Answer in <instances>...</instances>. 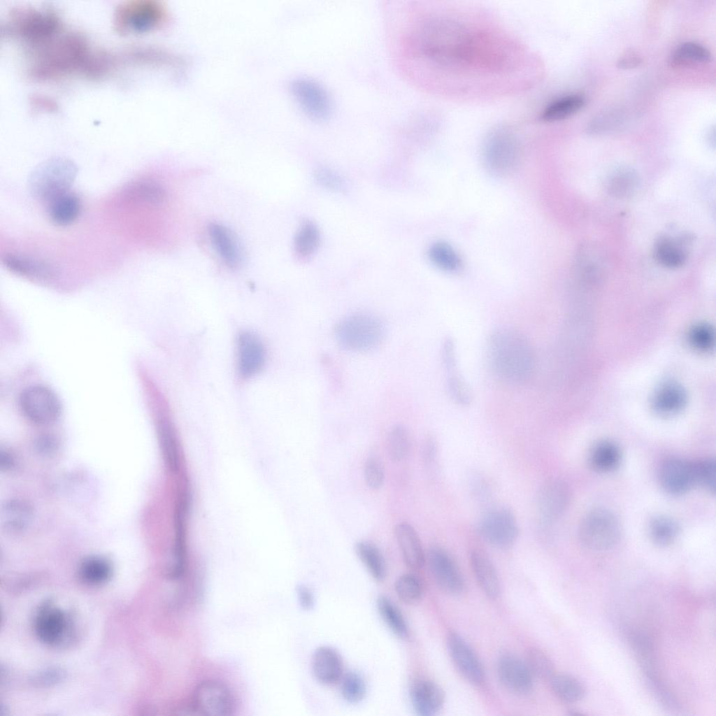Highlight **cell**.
<instances>
[{
	"mask_svg": "<svg viewBox=\"0 0 716 716\" xmlns=\"http://www.w3.org/2000/svg\"><path fill=\"white\" fill-rule=\"evenodd\" d=\"M28 77L35 81L55 80L74 75L100 79L115 66L114 55L93 50L78 32L62 33L45 46L30 52Z\"/></svg>",
	"mask_w": 716,
	"mask_h": 716,
	"instance_id": "obj_1",
	"label": "cell"
},
{
	"mask_svg": "<svg viewBox=\"0 0 716 716\" xmlns=\"http://www.w3.org/2000/svg\"><path fill=\"white\" fill-rule=\"evenodd\" d=\"M490 367L502 382L510 385L526 383L535 368V354L527 338L510 327H500L487 341Z\"/></svg>",
	"mask_w": 716,
	"mask_h": 716,
	"instance_id": "obj_2",
	"label": "cell"
},
{
	"mask_svg": "<svg viewBox=\"0 0 716 716\" xmlns=\"http://www.w3.org/2000/svg\"><path fill=\"white\" fill-rule=\"evenodd\" d=\"M62 28V21L53 10L22 6L8 11L2 34L22 42L31 52L60 36Z\"/></svg>",
	"mask_w": 716,
	"mask_h": 716,
	"instance_id": "obj_3",
	"label": "cell"
},
{
	"mask_svg": "<svg viewBox=\"0 0 716 716\" xmlns=\"http://www.w3.org/2000/svg\"><path fill=\"white\" fill-rule=\"evenodd\" d=\"M169 11L157 0H131L120 3L113 13L115 31L120 35H139L155 31L168 21Z\"/></svg>",
	"mask_w": 716,
	"mask_h": 716,
	"instance_id": "obj_4",
	"label": "cell"
},
{
	"mask_svg": "<svg viewBox=\"0 0 716 716\" xmlns=\"http://www.w3.org/2000/svg\"><path fill=\"white\" fill-rule=\"evenodd\" d=\"M77 173V166L72 161L63 157L50 159L38 165L30 174L29 192L36 199L48 203L70 192Z\"/></svg>",
	"mask_w": 716,
	"mask_h": 716,
	"instance_id": "obj_5",
	"label": "cell"
},
{
	"mask_svg": "<svg viewBox=\"0 0 716 716\" xmlns=\"http://www.w3.org/2000/svg\"><path fill=\"white\" fill-rule=\"evenodd\" d=\"M385 328L377 317L364 313L345 317L336 326L335 336L339 345L351 352H366L378 346Z\"/></svg>",
	"mask_w": 716,
	"mask_h": 716,
	"instance_id": "obj_6",
	"label": "cell"
},
{
	"mask_svg": "<svg viewBox=\"0 0 716 716\" xmlns=\"http://www.w3.org/2000/svg\"><path fill=\"white\" fill-rule=\"evenodd\" d=\"M620 524L610 511L596 509L582 520L579 536L582 543L589 549L603 550L615 545L620 536Z\"/></svg>",
	"mask_w": 716,
	"mask_h": 716,
	"instance_id": "obj_7",
	"label": "cell"
},
{
	"mask_svg": "<svg viewBox=\"0 0 716 716\" xmlns=\"http://www.w3.org/2000/svg\"><path fill=\"white\" fill-rule=\"evenodd\" d=\"M191 706L199 715L229 716L234 710V699L226 685L216 680H206L195 687Z\"/></svg>",
	"mask_w": 716,
	"mask_h": 716,
	"instance_id": "obj_8",
	"label": "cell"
},
{
	"mask_svg": "<svg viewBox=\"0 0 716 716\" xmlns=\"http://www.w3.org/2000/svg\"><path fill=\"white\" fill-rule=\"evenodd\" d=\"M19 404L23 415L38 424L55 422L59 417L62 409L56 394L43 385H33L23 390Z\"/></svg>",
	"mask_w": 716,
	"mask_h": 716,
	"instance_id": "obj_9",
	"label": "cell"
},
{
	"mask_svg": "<svg viewBox=\"0 0 716 716\" xmlns=\"http://www.w3.org/2000/svg\"><path fill=\"white\" fill-rule=\"evenodd\" d=\"M482 538L499 549H508L516 542L519 527L515 516L506 508H496L487 513L478 524Z\"/></svg>",
	"mask_w": 716,
	"mask_h": 716,
	"instance_id": "obj_10",
	"label": "cell"
},
{
	"mask_svg": "<svg viewBox=\"0 0 716 716\" xmlns=\"http://www.w3.org/2000/svg\"><path fill=\"white\" fill-rule=\"evenodd\" d=\"M520 160L519 146L508 134H496L487 141L484 149V163L491 174L509 176L516 170Z\"/></svg>",
	"mask_w": 716,
	"mask_h": 716,
	"instance_id": "obj_11",
	"label": "cell"
},
{
	"mask_svg": "<svg viewBox=\"0 0 716 716\" xmlns=\"http://www.w3.org/2000/svg\"><path fill=\"white\" fill-rule=\"evenodd\" d=\"M291 92L302 110L313 120L323 121L331 111V101L326 90L317 82L299 78L291 83Z\"/></svg>",
	"mask_w": 716,
	"mask_h": 716,
	"instance_id": "obj_12",
	"label": "cell"
},
{
	"mask_svg": "<svg viewBox=\"0 0 716 716\" xmlns=\"http://www.w3.org/2000/svg\"><path fill=\"white\" fill-rule=\"evenodd\" d=\"M431 573L438 587L450 595L461 594L465 589L462 573L451 555L439 547H431L427 554Z\"/></svg>",
	"mask_w": 716,
	"mask_h": 716,
	"instance_id": "obj_13",
	"label": "cell"
},
{
	"mask_svg": "<svg viewBox=\"0 0 716 716\" xmlns=\"http://www.w3.org/2000/svg\"><path fill=\"white\" fill-rule=\"evenodd\" d=\"M446 645L460 674L473 685L482 684L485 677L482 664L468 643L459 634L451 631L447 635Z\"/></svg>",
	"mask_w": 716,
	"mask_h": 716,
	"instance_id": "obj_14",
	"label": "cell"
},
{
	"mask_svg": "<svg viewBox=\"0 0 716 716\" xmlns=\"http://www.w3.org/2000/svg\"><path fill=\"white\" fill-rule=\"evenodd\" d=\"M571 497L570 489L562 480H546L539 488L536 506L540 519L546 522L555 521L566 510Z\"/></svg>",
	"mask_w": 716,
	"mask_h": 716,
	"instance_id": "obj_15",
	"label": "cell"
},
{
	"mask_svg": "<svg viewBox=\"0 0 716 716\" xmlns=\"http://www.w3.org/2000/svg\"><path fill=\"white\" fill-rule=\"evenodd\" d=\"M266 350L260 338L251 331L241 332L237 339V370L239 376L248 379L264 365Z\"/></svg>",
	"mask_w": 716,
	"mask_h": 716,
	"instance_id": "obj_16",
	"label": "cell"
},
{
	"mask_svg": "<svg viewBox=\"0 0 716 716\" xmlns=\"http://www.w3.org/2000/svg\"><path fill=\"white\" fill-rule=\"evenodd\" d=\"M497 673L501 684L517 694L529 693L534 686V676L525 661L513 654L501 656L497 664Z\"/></svg>",
	"mask_w": 716,
	"mask_h": 716,
	"instance_id": "obj_17",
	"label": "cell"
},
{
	"mask_svg": "<svg viewBox=\"0 0 716 716\" xmlns=\"http://www.w3.org/2000/svg\"><path fill=\"white\" fill-rule=\"evenodd\" d=\"M3 263L10 272L29 279L48 281L58 275V270L45 260L19 253H9L3 257Z\"/></svg>",
	"mask_w": 716,
	"mask_h": 716,
	"instance_id": "obj_18",
	"label": "cell"
},
{
	"mask_svg": "<svg viewBox=\"0 0 716 716\" xmlns=\"http://www.w3.org/2000/svg\"><path fill=\"white\" fill-rule=\"evenodd\" d=\"M659 478L668 492L683 494L696 484L694 464L678 458L668 459L661 467Z\"/></svg>",
	"mask_w": 716,
	"mask_h": 716,
	"instance_id": "obj_19",
	"label": "cell"
},
{
	"mask_svg": "<svg viewBox=\"0 0 716 716\" xmlns=\"http://www.w3.org/2000/svg\"><path fill=\"white\" fill-rule=\"evenodd\" d=\"M410 696L415 710L421 716L434 715L445 701L443 689L436 682L427 679L415 680L410 687Z\"/></svg>",
	"mask_w": 716,
	"mask_h": 716,
	"instance_id": "obj_20",
	"label": "cell"
},
{
	"mask_svg": "<svg viewBox=\"0 0 716 716\" xmlns=\"http://www.w3.org/2000/svg\"><path fill=\"white\" fill-rule=\"evenodd\" d=\"M470 563L476 581L484 594L491 599H497L500 594V580L489 555L481 549H473L470 554Z\"/></svg>",
	"mask_w": 716,
	"mask_h": 716,
	"instance_id": "obj_21",
	"label": "cell"
},
{
	"mask_svg": "<svg viewBox=\"0 0 716 716\" xmlns=\"http://www.w3.org/2000/svg\"><path fill=\"white\" fill-rule=\"evenodd\" d=\"M312 670L316 680L324 685H333L342 677L343 663L340 654L329 646L317 648L312 659Z\"/></svg>",
	"mask_w": 716,
	"mask_h": 716,
	"instance_id": "obj_22",
	"label": "cell"
},
{
	"mask_svg": "<svg viewBox=\"0 0 716 716\" xmlns=\"http://www.w3.org/2000/svg\"><path fill=\"white\" fill-rule=\"evenodd\" d=\"M394 535L405 564L411 569L422 568L426 557L420 538L413 526L400 522L394 528Z\"/></svg>",
	"mask_w": 716,
	"mask_h": 716,
	"instance_id": "obj_23",
	"label": "cell"
},
{
	"mask_svg": "<svg viewBox=\"0 0 716 716\" xmlns=\"http://www.w3.org/2000/svg\"><path fill=\"white\" fill-rule=\"evenodd\" d=\"M47 215L49 220L57 227L73 224L81 213V201L74 193L69 192L49 202Z\"/></svg>",
	"mask_w": 716,
	"mask_h": 716,
	"instance_id": "obj_24",
	"label": "cell"
},
{
	"mask_svg": "<svg viewBox=\"0 0 716 716\" xmlns=\"http://www.w3.org/2000/svg\"><path fill=\"white\" fill-rule=\"evenodd\" d=\"M211 243L222 261L231 268L241 262V254L232 233L224 226L213 223L208 227Z\"/></svg>",
	"mask_w": 716,
	"mask_h": 716,
	"instance_id": "obj_25",
	"label": "cell"
},
{
	"mask_svg": "<svg viewBox=\"0 0 716 716\" xmlns=\"http://www.w3.org/2000/svg\"><path fill=\"white\" fill-rule=\"evenodd\" d=\"M66 626L63 613L55 608L41 610L36 620V631L39 638L46 643H55L62 637Z\"/></svg>",
	"mask_w": 716,
	"mask_h": 716,
	"instance_id": "obj_26",
	"label": "cell"
},
{
	"mask_svg": "<svg viewBox=\"0 0 716 716\" xmlns=\"http://www.w3.org/2000/svg\"><path fill=\"white\" fill-rule=\"evenodd\" d=\"M686 402V394L682 387L675 382H668L661 385L652 398L654 410L665 415L675 414L680 410Z\"/></svg>",
	"mask_w": 716,
	"mask_h": 716,
	"instance_id": "obj_27",
	"label": "cell"
},
{
	"mask_svg": "<svg viewBox=\"0 0 716 716\" xmlns=\"http://www.w3.org/2000/svg\"><path fill=\"white\" fill-rule=\"evenodd\" d=\"M125 57L131 62L142 65L177 66L181 63L179 57L155 47L134 48L126 52Z\"/></svg>",
	"mask_w": 716,
	"mask_h": 716,
	"instance_id": "obj_28",
	"label": "cell"
},
{
	"mask_svg": "<svg viewBox=\"0 0 716 716\" xmlns=\"http://www.w3.org/2000/svg\"><path fill=\"white\" fill-rule=\"evenodd\" d=\"M355 552L371 575L378 582L387 577V564L380 549L368 541H359L355 545Z\"/></svg>",
	"mask_w": 716,
	"mask_h": 716,
	"instance_id": "obj_29",
	"label": "cell"
},
{
	"mask_svg": "<svg viewBox=\"0 0 716 716\" xmlns=\"http://www.w3.org/2000/svg\"><path fill=\"white\" fill-rule=\"evenodd\" d=\"M585 99L580 94H570L557 99L543 110L540 118L546 122L564 120L579 111L585 105Z\"/></svg>",
	"mask_w": 716,
	"mask_h": 716,
	"instance_id": "obj_30",
	"label": "cell"
},
{
	"mask_svg": "<svg viewBox=\"0 0 716 716\" xmlns=\"http://www.w3.org/2000/svg\"><path fill=\"white\" fill-rule=\"evenodd\" d=\"M638 183V176L636 171L629 167H620L608 178L607 189L613 196L625 199L635 193Z\"/></svg>",
	"mask_w": 716,
	"mask_h": 716,
	"instance_id": "obj_31",
	"label": "cell"
},
{
	"mask_svg": "<svg viewBox=\"0 0 716 716\" xmlns=\"http://www.w3.org/2000/svg\"><path fill=\"white\" fill-rule=\"evenodd\" d=\"M681 243L668 237L659 238L654 248V256L657 262L670 268L682 266L686 261L687 254Z\"/></svg>",
	"mask_w": 716,
	"mask_h": 716,
	"instance_id": "obj_32",
	"label": "cell"
},
{
	"mask_svg": "<svg viewBox=\"0 0 716 716\" xmlns=\"http://www.w3.org/2000/svg\"><path fill=\"white\" fill-rule=\"evenodd\" d=\"M378 613L389 629L398 637L407 638L409 629L403 614L395 603L385 596L377 599Z\"/></svg>",
	"mask_w": 716,
	"mask_h": 716,
	"instance_id": "obj_33",
	"label": "cell"
},
{
	"mask_svg": "<svg viewBox=\"0 0 716 716\" xmlns=\"http://www.w3.org/2000/svg\"><path fill=\"white\" fill-rule=\"evenodd\" d=\"M428 256L431 262L443 271L456 273L462 266L459 255L450 244L444 241L433 243L429 249Z\"/></svg>",
	"mask_w": 716,
	"mask_h": 716,
	"instance_id": "obj_34",
	"label": "cell"
},
{
	"mask_svg": "<svg viewBox=\"0 0 716 716\" xmlns=\"http://www.w3.org/2000/svg\"><path fill=\"white\" fill-rule=\"evenodd\" d=\"M550 687L554 694L561 701L575 703L580 701L585 694L582 684L575 678L564 673L554 674L550 679Z\"/></svg>",
	"mask_w": 716,
	"mask_h": 716,
	"instance_id": "obj_35",
	"label": "cell"
},
{
	"mask_svg": "<svg viewBox=\"0 0 716 716\" xmlns=\"http://www.w3.org/2000/svg\"><path fill=\"white\" fill-rule=\"evenodd\" d=\"M710 52L702 45L695 42H685L679 45L671 58V64L675 67L689 66L711 61Z\"/></svg>",
	"mask_w": 716,
	"mask_h": 716,
	"instance_id": "obj_36",
	"label": "cell"
},
{
	"mask_svg": "<svg viewBox=\"0 0 716 716\" xmlns=\"http://www.w3.org/2000/svg\"><path fill=\"white\" fill-rule=\"evenodd\" d=\"M127 193L131 199L152 206L162 204L166 198L164 187L159 182L148 179L132 184Z\"/></svg>",
	"mask_w": 716,
	"mask_h": 716,
	"instance_id": "obj_37",
	"label": "cell"
},
{
	"mask_svg": "<svg viewBox=\"0 0 716 716\" xmlns=\"http://www.w3.org/2000/svg\"><path fill=\"white\" fill-rule=\"evenodd\" d=\"M621 459L619 448L613 442L603 441L593 447L589 455L592 466L601 472H608L618 466Z\"/></svg>",
	"mask_w": 716,
	"mask_h": 716,
	"instance_id": "obj_38",
	"label": "cell"
},
{
	"mask_svg": "<svg viewBox=\"0 0 716 716\" xmlns=\"http://www.w3.org/2000/svg\"><path fill=\"white\" fill-rule=\"evenodd\" d=\"M320 232L312 222H307L298 230L294 241L296 254L302 259L311 257L318 248Z\"/></svg>",
	"mask_w": 716,
	"mask_h": 716,
	"instance_id": "obj_39",
	"label": "cell"
},
{
	"mask_svg": "<svg viewBox=\"0 0 716 716\" xmlns=\"http://www.w3.org/2000/svg\"><path fill=\"white\" fill-rule=\"evenodd\" d=\"M31 511L28 505L20 501H12L3 506L1 513L3 524L6 529L19 531L29 522Z\"/></svg>",
	"mask_w": 716,
	"mask_h": 716,
	"instance_id": "obj_40",
	"label": "cell"
},
{
	"mask_svg": "<svg viewBox=\"0 0 716 716\" xmlns=\"http://www.w3.org/2000/svg\"><path fill=\"white\" fill-rule=\"evenodd\" d=\"M387 452L393 461L404 460L410 450V438L408 430L402 425L392 427L387 436Z\"/></svg>",
	"mask_w": 716,
	"mask_h": 716,
	"instance_id": "obj_41",
	"label": "cell"
},
{
	"mask_svg": "<svg viewBox=\"0 0 716 716\" xmlns=\"http://www.w3.org/2000/svg\"><path fill=\"white\" fill-rule=\"evenodd\" d=\"M679 528L671 518L665 516L656 517L649 525V534L652 540L658 545H668L677 538Z\"/></svg>",
	"mask_w": 716,
	"mask_h": 716,
	"instance_id": "obj_42",
	"label": "cell"
},
{
	"mask_svg": "<svg viewBox=\"0 0 716 716\" xmlns=\"http://www.w3.org/2000/svg\"><path fill=\"white\" fill-rule=\"evenodd\" d=\"M111 567L109 562L100 557H90L85 559L80 565V573L82 578L90 584H100L109 578Z\"/></svg>",
	"mask_w": 716,
	"mask_h": 716,
	"instance_id": "obj_43",
	"label": "cell"
},
{
	"mask_svg": "<svg viewBox=\"0 0 716 716\" xmlns=\"http://www.w3.org/2000/svg\"><path fill=\"white\" fill-rule=\"evenodd\" d=\"M395 591L399 598L407 604L418 602L424 593L422 580L415 575L406 573L401 575L395 582Z\"/></svg>",
	"mask_w": 716,
	"mask_h": 716,
	"instance_id": "obj_44",
	"label": "cell"
},
{
	"mask_svg": "<svg viewBox=\"0 0 716 716\" xmlns=\"http://www.w3.org/2000/svg\"><path fill=\"white\" fill-rule=\"evenodd\" d=\"M525 662L534 677L550 680L554 674V666L552 660L538 648L528 649Z\"/></svg>",
	"mask_w": 716,
	"mask_h": 716,
	"instance_id": "obj_45",
	"label": "cell"
},
{
	"mask_svg": "<svg viewBox=\"0 0 716 716\" xmlns=\"http://www.w3.org/2000/svg\"><path fill=\"white\" fill-rule=\"evenodd\" d=\"M366 692V682L360 673L351 671L343 676L341 694L345 701L357 703L364 699Z\"/></svg>",
	"mask_w": 716,
	"mask_h": 716,
	"instance_id": "obj_46",
	"label": "cell"
},
{
	"mask_svg": "<svg viewBox=\"0 0 716 716\" xmlns=\"http://www.w3.org/2000/svg\"><path fill=\"white\" fill-rule=\"evenodd\" d=\"M457 369L456 367L448 370V392L455 403L461 406H466L471 401V393L465 381L457 371Z\"/></svg>",
	"mask_w": 716,
	"mask_h": 716,
	"instance_id": "obj_47",
	"label": "cell"
},
{
	"mask_svg": "<svg viewBox=\"0 0 716 716\" xmlns=\"http://www.w3.org/2000/svg\"><path fill=\"white\" fill-rule=\"evenodd\" d=\"M695 481L710 492L715 490V462L708 459L694 464Z\"/></svg>",
	"mask_w": 716,
	"mask_h": 716,
	"instance_id": "obj_48",
	"label": "cell"
},
{
	"mask_svg": "<svg viewBox=\"0 0 716 716\" xmlns=\"http://www.w3.org/2000/svg\"><path fill=\"white\" fill-rule=\"evenodd\" d=\"M688 339L695 349L707 351L713 346L714 332L708 324H698L691 329Z\"/></svg>",
	"mask_w": 716,
	"mask_h": 716,
	"instance_id": "obj_49",
	"label": "cell"
},
{
	"mask_svg": "<svg viewBox=\"0 0 716 716\" xmlns=\"http://www.w3.org/2000/svg\"><path fill=\"white\" fill-rule=\"evenodd\" d=\"M364 476L366 485L373 489L382 487L385 481V471L381 461L376 457H368L364 464Z\"/></svg>",
	"mask_w": 716,
	"mask_h": 716,
	"instance_id": "obj_50",
	"label": "cell"
},
{
	"mask_svg": "<svg viewBox=\"0 0 716 716\" xmlns=\"http://www.w3.org/2000/svg\"><path fill=\"white\" fill-rule=\"evenodd\" d=\"M29 105L33 111L53 113L59 110V106L52 98L41 94H34L29 97Z\"/></svg>",
	"mask_w": 716,
	"mask_h": 716,
	"instance_id": "obj_51",
	"label": "cell"
},
{
	"mask_svg": "<svg viewBox=\"0 0 716 716\" xmlns=\"http://www.w3.org/2000/svg\"><path fill=\"white\" fill-rule=\"evenodd\" d=\"M316 178L320 184L328 188L337 189L343 186L341 178L330 170H319L316 173Z\"/></svg>",
	"mask_w": 716,
	"mask_h": 716,
	"instance_id": "obj_52",
	"label": "cell"
},
{
	"mask_svg": "<svg viewBox=\"0 0 716 716\" xmlns=\"http://www.w3.org/2000/svg\"><path fill=\"white\" fill-rule=\"evenodd\" d=\"M296 594L299 605L304 610H310L315 603V598L312 591L304 585L296 587Z\"/></svg>",
	"mask_w": 716,
	"mask_h": 716,
	"instance_id": "obj_53",
	"label": "cell"
},
{
	"mask_svg": "<svg viewBox=\"0 0 716 716\" xmlns=\"http://www.w3.org/2000/svg\"><path fill=\"white\" fill-rule=\"evenodd\" d=\"M641 62V58L636 52L627 51L618 59L617 66L621 69H631L638 66Z\"/></svg>",
	"mask_w": 716,
	"mask_h": 716,
	"instance_id": "obj_54",
	"label": "cell"
}]
</instances>
